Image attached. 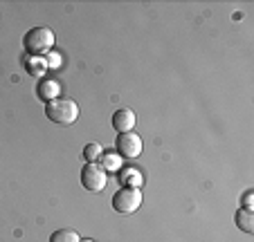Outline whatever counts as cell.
<instances>
[{"label":"cell","instance_id":"obj_15","mask_svg":"<svg viewBox=\"0 0 254 242\" xmlns=\"http://www.w3.org/2000/svg\"><path fill=\"white\" fill-rule=\"evenodd\" d=\"M243 206L245 209H252V191H248V193L243 195Z\"/></svg>","mask_w":254,"mask_h":242},{"label":"cell","instance_id":"obj_13","mask_svg":"<svg viewBox=\"0 0 254 242\" xmlns=\"http://www.w3.org/2000/svg\"><path fill=\"white\" fill-rule=\"evenodd\" d=\"M101 152H104V148H101L97 142L86 144V148H83V159H86V164H95V161L101 157Z\"/></svg>","mask_w":254,"mask_h":242},{"label":"cell","instance_id":"obj_9","mask_svg":"<svg viewBox=\"0 0 254 242\" xmlns=\"http://www.w3.org/2000/svg\"><path fill=\"white\" fill-rule=\"evenodd\" d=\"M120 184L128 189H139L142 184V173L137 168H120Z\"/></svg>","mask_w":254,"mask_h":242},{"label":"cell","instance_id":"obj_14","mask_svg":"<svg viewBox=\"0 0 254 242\" xmlns=\"http://www.w3.org/2000/svg\"><path fill=\"white\" fill-rule=\"evenodd\" d=\"M45 63H48V67H59V65H61V56H59V54H54V52H50V56L45 58Z\"/></svg>","mask_w":254,"mask_h":242},{"label":"cell","instance_id":"obj_12","mask_svg":"<svg viewBox=\"0 0 254 242\" xmlns=\"http://www.w3.org/2000/svg\"><path fill=\"white\" fill-rule=\"evenodd\" d=\"M79 240H81L79 233L72 231V229H59V231H54L50 236V242H79Z\"/></svg>","mask_w":254,"mask_h":242},{"label":"cell","instance_id":"obj_2","mask_svg":"<svg viewBox=\"0 0 254 242\" xmlns=\"http://www.w3.org/2000/svg\"><path fill=\"white\" fill-rule=\"evenodd\" d=\"M23 45L27 56H41L48 54L54 45V32L50 27H32L23 36Z\"/></svg>","mask_w":254,"mask_h":242},{"label":"cell","instance_id":"obj_4","mask_svg":"<svg viewBox=\"0 0 254 242\" xmlns=\"http://www.w3.org/2000/svg\"><path fill=\"white\" fill-rule=\"evenodd\" d=\"M106 182H108L106 171L97 164V161L95 164H86V166L81 168V186L86 191H90V193H99V191H104Z\"/></svg>","mask_w":254,"mask_h":242},{"label":"cell","instance_id":"obj_5","mask_svg":"<svg viewBox=\"0 0 254 242\" xmlns=\"http://www.w3.org/2000/svg\"><path fill=\"white\" fill-rule=\"evenodd\" d=\"M115 152L120 157H128V159H135L142 152V139L135 133H120L115 142Z\"/></svg>","mask_w":254,"mask_h":242},{"label":"cell","instance_id":"obj_3","mask_svg":"<svg viewBox=\"0 0 254 242\" xmlns=\"http://www.w3.org/2000/svg\"><path fill=\"white\" fill-rule=\"evenodd\" d=\"M142 206V191L139 189H128V186H122L115 195H113V209L117 213H135V211Z\"/></svg>","mask_w":254,"mask_h":242},{"label":"cell","instance_id":"obj_1","mask_svg":"<svg viewBox=\"0 0 254 242\" xmlns=\"http://www.w3.org/2000/svg\"><path fill=\"white\" fill-rule=\"evenodd\" d=\"M45 117L54 124H61V126H70L74 124L79 119V105L74 103L72 99H52L50 103H45Z\"/></svg>","mask_w":254,"mask_h":242},{"label":"cell","instance_id":"obj_10","mask_svg":"<svg viewBox=\"0 0 254 242\" xmlns=\"http://www.w3.org/2000/svg\"><path fill=\"white\" fill-rule=\"evenodd\" d=\"M25 70H27L29 76L39 79V76H43V72L48 70V63H45V58H41V56H27L25 58Z\"/></svg>","mask_w":254,"mask_h":242},{"label":"cell","instance_id":"obj_7","mask_svg":"<svg viewBox=\"0 0 254 242\" xmlns=\"http://www.w3.org/2000/svg\"><path fill=\"white\" fill-rule=\"evenodd\" d=\"M59 95H61V86H59L54 79H41L39 81V86H36V97H39L41 101L50 103L52 99H59Z\"/></svg>","mask_w":254,"mask_h":242},{"label":"cell","instance_id":"obj_11","mask_svg":"<svg viewBox=\"0 0 254 242\" xmlns=\"http://www.w3.org/2000/svg\"><path fill=\"white\" fill-rule=\"evenodd\" d=\"M99 159H101L99 166L104 171H120V166H122V157L117 152H101Z\"/></svg>","mask_w":254,"mask_h":242},{"label":"cell","instance_id":"obj_6","mask_svg":"<svg viewBox=\"0 0 254 242\" xmlns=\"http://www.w3.org/2000/svg\"><path fill=\"white\" fill-rule=\"evenodd\" d=\"M135 112L133 110H117L115 114H113V128L117 130V133H133L135 128Z\"/></svg>","mask_w":254,"mask_h":242},{"label":"cell","instance_id":"obj_8","mask_svg":"<svg viewBox=\"0 0 254 242\" xmlns=\"http://www.w3.org/2000/svg\"><path fill=\"white\" fill-rule=\"evenodd\" d=\"M234 222L243 233H254V213H252V209L241 206L234 215Z\"/></svg>","mask_w":254,"mask_h":242},{"label":"cell","instance_id":"obj_16","mask_svg":"<svg viewBox=\"0 0 254 242\" xmlns=\"http://www.w3.org/2000/svg\"><path fill=\"white\" fill-rule=\"evenodd\" d=\"M79 242H95V240H90V238H86V240H79Z\"/></svg>","mask_w":254,"mask_h":242}]
</instances>
